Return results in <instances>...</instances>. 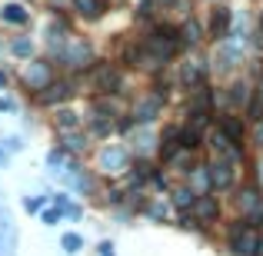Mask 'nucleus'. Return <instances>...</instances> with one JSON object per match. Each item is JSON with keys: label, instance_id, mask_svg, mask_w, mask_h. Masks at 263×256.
<instances>
[{"label": "nucleus", "instance_id": "obj_1", "mask_svg": "<svg viewBox=\"0 0 263 256\" xmlns=\"http://www.w3.org/2000/svg\"><path fill=\"white\" fill-rule=\"evenodd\" d=\"M0 20H7V24H27L30 13H27L20 4H4L0 7Z\"/></svg>", "mask_w": 263, "mask_h": 256}, {"label": "nucleus", "instance_id": "obj_2", "mask_svg": "<svg viewBox=\"0 0 263 256\" xmlns=\"http://www.w3.org/2000/svg\"><path fill=\"white\" fill-rule=\"evenodd\" d=\"M253 246H260V243H257V240L250 237V233H247V237H243L240 230L233 233V253H237V256H253V253H257Z\"/></svg>", "mask_w": 263, "mask_h": 256}, {"label": "nucleus", "instance_id": "obj_3", "mask_svg": "<svg viewBox=\"0 0 263 256\" xmlns=\"http://www.w3.org/2000/svg\"><path fill=\"white\" fill-rule=\"evenodd\" d=\"M80 246H84V240H80L77 233H67V237H64V250H67V253H77Z\"/></svg>", "mask_w": 263, "mask_h": 256}, {"label": "nucleus", "instance_id": "obj_4", "mask_svg": "<svg viewBox=\"0 0 263 256\" xmlns=\"http://www.w3.org/2000/svg\"><path fill=\"white\" fill-rule=\"evenodd\" d=\"M57 223H60V210H57V213L47 210V213H44V226H57Z\"/></svg>", "mask_w": 263, "mask_h": 256}, {"label": "nucleus", "instance_id": "obj_5", "mask_svg": "<svg viewBox=\"0 0 263 256\" xmlns=\"http://www.w3.org/2000/svg\"><path fill=\"white\" fill-rule=\"evenodd\" d=\"M40 206H44V203H40V200H30V196L24 200V210H27V213H37Z\"/></svg>", "mask_w": 263, "mask_h": 256}, {"label": "nucleus", "instance_id": "obj_6", "mask_svg": "<svg viewBox=\"0 0 263 256\" xmlns=\"http://www.w3.org/2000/svg\"><path fill=\"white\" fill-rule=\"evenodd\" d=\"M100 256H117V253H114V246H110V243H100Z\"/></svg>", "mask_w": 263, "mask_h": 256}, {"label": "nucleus", "instance_id": "obj_7", "mask_svg": "<svg viewBox=\"0 0 263 256\" xmlns=\"http://www.w3.org/2000/svg\"><path fill=\"white\" fill-rule=\"evenodd\" d=\"M0 110H13V103H10V100H4V96H0Z\"/></svg>", "mask_w": 263, "mask_h": 256}, {"label": "nucleus", "instance_id": "obj_8", "mask_svg": "<svg viewBox=\"0 0 263 256\" xmlns=\"http://www.w3.org/2000/svg\"><path fill=\"white\" fill-rule=\"evenodd\" d=\"M257 253H260V256H263V243H260V250H257Z\"/></svg>", "mask_w": 263, "mask_h": 256}]
</instances>
